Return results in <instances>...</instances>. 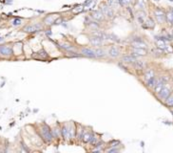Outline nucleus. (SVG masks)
Wrapping results in <instances>:
<instances>
[{
    "label": "nucleus",
    "instance_id": "f257e3e1",
    "mask_svg": "<svg viewBox=\"0 0 173 153\" xmlns=\"http://www.w3.org/2000/svg\"><path fill=\"white\" fill-rule=\"evenodd\" d=\"M62 130V138L66 141H72L75 139V133H76V124L73 122L64 123L61 126Z\"/></svg>",
    "mask_w": 173,
    "mask_h": 153
},
{
    "label": "nucleus",
    "instance_id": "f03ea898",
    "mask_svg": "<svg viewBox=\"0 0 173 153\" xmlns=\"http://www.w3.org/2000/svg\"><path fill=\"white\" fill-rule=\"evenodd\" d=\"M38 133H39L40 138L42 139V141H44L46 143H52L54 140L52 133V128L49 126H47L46 123L40 124L39 128H38Z\"/></svg>",
    "mask_w": 173,
    "mask_h": 153
},
{
    "label": "nucleus",
    "instance_id": "7ed1b4c3",
    "mask_svg": "<svg viewBox=\"0 0 173 153\" xmlns=\"http://www.w3.org/2000/svg\"><path fill=\"white\" fill-rule=\"evenodd\" d=\"M99 10L101 11L103 15H105V17L106 19H112L115 16V13H114V10L112 8L109 7L106 2H103L100 4L99 6Z\"/></svg>",
    "mask_w": 173,
    "mask_h": 153
},
{
    "label": "nucleus",
    "instance_id": "20e7f679",
    "mask_svg": "<svg viewBox=\"0 0 173 153\" xmlns=\"http://www.w3.org/2000/svg\"><path fill=\"white\" fill-rule=\"evenodd\" d=\"M106 54H108L109 58H112V59H116V58H119L122 55L121 48H120V46L112 45L108 49Z\"/></svg>",
    "mask_w": 173,
    "mask_h": 153
},
{
    "label": "nucleus",
    "instance_id": "39448f33",
    "mask_svg": "<svg viewBox=\"0 0 173 153\" xmlns=\"http://www.w3.org/2000/svg\"><path fill=\"white\" fill-rule=\"evenodd\" d=\"M153 15L155 20L160 24H165L166 23V13L164 12L160 8H155L153 11Z\"/></svg>",
    "mask_w": 173,
    "mask_h": 153
},
{
    "label": "nucleus",
    "instance_id": "423d86ee",
    "mask_svg": "<svg viewBox=\"0 0 173 153\" xmlns=\"http://www.w3.org/2000/svg\"><path fill=\"white\" fill-rule=\"evenodd\" d=\"M172 92H173L172 89L168 86V84H166L165 87H164L163 89H162V90H161L156 96H157V98H158L161 101H163L164 103V101H165V100H166V99L169 97V95H170Z\"/></svg>",
    "mask_w": 173,
    "mask_h": 153
},
{
    "label": "nucleus",
    "instance_id": "0eeeda50",
    "mask_svg": "<svg viewBox=\"0 0 173 153\" xmlns=\"http://www.w3.org/2000/svg\"><path fill=\"white\" fill-rule=\"evenodd\" d=\"M43 28H44V26H43L42 23H32V24L25 26L23 28V31L27 32V33H36V32L43 30Z\"/></svg>",
    "mask_w": 173,
    "mask_h": 153
},
{
    "label": "nucleus",
    "instance_id": "6e6552de",
    "mask_svg": "<svg viewBox=\"0 0 173 153\" xmlns=\"http://www.w3.org/2000/svg\"><path fill=\"white\" fill-rule=\"evenodd\" d=\"M90 18L98 23L104 22V21L106 20V18L105 17V15H103V13H102L100 10H96V11L91 12V13H90Z\"/></svg>",
    "mask_w": 173,
    "mask_h": 153
},
{
    "label": "nucleus",
    "instance_id": "1a4fd4ad",
    "mask_svg": "<svg viewBox=\"0 0 173 153\" xmlns=\"http://www.w3.org/2000/svg\"><path fill=\"white\" fill-rule=\"evenodd\" d=\"M80 54L83 57L89 58H95V50L90 47H83L80 50Z\"/></svg>",
    "mask_w": 173,
    "mask_h": 153
},
{
    "label": "nucleus",
    "instance_id": "9d476101",
    "mask_svg": "<svg viewBox=\"0 0 173 153\" xmlns=\"http://www.w3.org/2000/svg\"><path fill=\"white\" fill-rule=\"evenodd\" d=\"M130 54L136 58H138V57H146L147 55L148 52L145 48H131Z\"/></svg>",
    "mask_w": 173,
    "mask_h": 153
},
{
    "label": "nucleus",
    "instance_id": "9b49d317",
    "mask_svg": "<svg viewBox=\"0 0 173 153\" xmlns=\"http://www.w3.org/2000/svg\"><path fill=\"white\" fill-rule=\"evenodd\" d=\"M130 45L132 48H145V49H146V47H147V44L140 38H133L131 40Z\"/></svg>",
    "mask_w": 173,
    "mask_h": 153
},
{
    "label": "nucleus",
    "instance_id": "f8f14e48",
    "mask_svg": "<svg viewBox=\"0 0 173 153\" xmlns=\"http://www.w3.org/2000/svg\"><path fill=\"white\" fill-rule=\"evenodd\" d=\"M13 54L12 48L9 45H2L0 46V55L3 58H9Z\"/></svg>",
    "mask_w": 173,
    "mask_h": 153
},
{
    "label": "nucleus",
    "instance_id": "ddd939ff",
    "mask_svg": "<svg viewBox=\"0 0 173 153\" xmlns=\"http://www.w3.org/2000/svg\"><path fill=\"white\" fill-rule=\"evenodd\" d=\"M166 82L163 80V78H162V77H158L155 87H154V88H153V90H152L153 94L157 95V94H158L159 92H160V91L162 90V89H163L164 87H165V85H166Z\"/></svg>",
    "mask_w": 173,
    "mask_h": 153
},
{
    "label": "nucleus",
    "instance_id": "4468645a",
    "mask_svg": "<svg viewBox=\"0 0 173 153\" xmlns=\"http://www.w3.org/2000/svg\"><path fill=\"white\" fill-rule=\"evenodd\" d=\"M89 40L90 45L94 46V47H101V46L103 45V43H104V40L102 39V38H98V36L93 35H91L89 36Z\"/></svg>",
    "mask_w": 173,
    "mask_h": 153
},
{
    "label": "nucleus",
    "instance_id": "2eb2a0df",
    "mask_svg": "<svg viewBox=\"0 0 173 153\" xmlns=\"http://www.w3.org/2000/svg\"><path fill=\"white\" fill-rule=\"evenodd\" d=\"M52 133L54 140H59V139L62 138V130H61V126L59 123H57L56 126H54L52 128Z\"/></svg>",
    "mask_w": 173,
    "mask_h": 153
},
{
    "label": "nucleus",
    "instance_id": "dca6fc26",
    "mask_svg": "<svg viewBox=\"0 0 173 153\" xmlns=\"http://www.w3.org/2000/svg\"><path fill=\"white\" fill-rule=\"evenodd\" d=\"M94 135V133L92 131H89V130H87L86 128H85V131H84V134H83V137H82V142L86 145H89L90 143V141H91V138L92 136Z\"/></svg>",
    "mask_w": 173,
    "mask_h": 153
},
{
    "label": "nucleus",
    "instance_id": "f3484780",
    "mask_svg": "<svg viewBox=\"0 0 173 153\" xmlns=\"http://www.w3.org/2000/svg\"><path fill=\"white\" fill-rule=\"evenodd\" d=\"M143 27L145 29H149V30H152L155 28V20L151 17H146V20L144 21V23L142 24Z\"/></svg>",
    "mask_w": 173,
    "mask_h": 153
},
{
    "label": "nucleus",
    "instance_id": "a211bd4d",
    "mask_svg": "<svg viewBox=\"0 0 173 153\" xmlns=\"http://www.w3.org/2000/svg\"><path fill=\"white\" fill-rule=\"evenodd\" d=\"M134 69L137 71H144L146 68V63L144 60H138L136 59L133 63H132Z\"/></svg>",
    "mask_w": 173,
    "mask_h": 153
},
{
    "label": "nucleus",
    "instance_id": "6ab92c4d",
    "mask_svg": "<svg viewBox=\"0 0 173 153\" xmlns=\"http://www.w3.org/2000/svg\"><path fill=\"white\" fill-rule=\"evenodd\" d=\"M59 17V15H49L48 16H46L44 19V24L46 25H52V24H54L55 21H56L57 18Z\"/></svg>",
    "mask_w": 173,
    "mask_h": 153
},
{
    "label": "nucleus",
    "instance_id": "aec40b11",
    "mask_svg": "<svg viewBox=\"0 0 173 153\" xmlns=\"http://www.w3.org/2000/svg\"><path fill=\"white\" fill-rule=\"evenodd\" d=\"M94 50H95V58H105L106 57H108L106 51L104 48L97 47Z\"/></svg>",
    "mask_w": 173,
    "mask_h": 153
},
{
    "label": "nucleus",
    "instance_id": "412c9836",
    "mask_svg": "<svg viewBox=\"0 0 173 153\" xmlns=\"http://www.w3.org/2000/svg\"><path fill=\"white\" fill-rule=\"evenodd\" d=\"M136 59H137V58L134 57V55H132L131 54H129V55H122V58H121L122 62L123 63H129V64H132V63H133Z\"/></svg>",
    "mask_w": 173,
    "mask_h": 153
},
{
    "label": "nucleus",
    "instance_id": "4be33fe9",
    "mask_svg": "<svg viewBox=\"0 0 173 153\" xmlns=\"http://www.w3.org/2000/svg\"><path fill=\"white\" fill-rule=\"evenodd\" d=\"M153 77H155V71L153 69L149 68V69H146V71H145V73L143 75V80L146 82V81H147L148 80H150Z\"/></svg>",
    "mask_w": 173,
    "mask_h": 153
},
{
    "label": "nucleus",
    "instance_id": "5701e85b",
    "mask_svg": "<svg viewBox=\"0 0 173 153\" xmlns=\"http://www.w3.org/2000/svg\"><path fill=\"white\" fill-rule=\"evenodd\" d=\"M85 127L81 124H76V133H75V139L77 141H82V137L84 134Z\"/></svg>",
    "mask_w": 173,
    "mask_h": 153
},
{
    "label": "nucleus",
    "instance_id": "b1692460",
    "mask_svg": "<svg viewBox=\"0 0 173 153\" xmlns=\"http://www.w3.org/2000/svg\"><path fill=\"white\" fill-rule=\"evenodd\" d=\"M60 47L64 51H66L67 53H72V52H75V48L72 46L70 43L69 42H61L60 43Z\"/></svg>",
    "mask_w": 173,
    "mask_h": 153
},
{
    "label": "nucleus",
    "instance_id": "393cba45",
    "mask_svg": "<svg viewBox=\"0 0 173 153\" xmlns=\"http://www.w3.org/2000/svg\"><path fill=\"white\" fill-rule=\"evenodd\" d=\"M147 17V15H146V12H144L143 10L139 11V12H137V13H136V18H137V21H138L139 24H143L144 21L146 20V18Z\"/></svg>",
    "mask_w": 173,
    "mask_h": 153
},
{
    "label": "nucleus",
    "instance_id": "a878e982",
    "mask_svg": "<svg viewBox=\"0 0 173 153\" xmlns=\"http://www.w3.org/2000/svg\"><path fill=\"white\" fill-rule=\"evenodd\" d=\"M157 78H158V77H153V78H151L150 80H148L147 81H146V88H148L149 90H153V88L155 87L156 85V82H157Z\"/></svg>",
    "mask_w": 173,
    "mask_h": 153
},
{
    "label": "nucleus",
    "instance_id": "bb28decb",
    "mask_svg": "<svg viewBox=\"0 0 173 153\" xmlns=\"http://www.w3.org/2000/svg\"><path fill=\"white\" fill-rule=\"evenodd\" d=\"M32 57L35 58H38V59H47L49 58V55H48L47 52L44 49H41L38 53H35V55H33Z\"/></svg>",
    "mask_w": 173,
    "mask_h": 153
},
{
    "label": "nucleus",
    "instance_id": "cd10ccee",
    "mask_svg": "<svg viewBox=\"0 0 173 153\" xmlns=\"http://www.w3.org/2000/svg\"><path fill=\"white\" fill-rule=\"evenodd\" d=\"M88 28L89 29L90 32H95V31L99 30L100 29V25H99V23L96 22V21H94L92 20L91 22L88 23Z\"/></svg>",
    "mask_w": 173,
    "mask_h": 153
},
{
    "label": "nucleus",
    "instance_id": "c85d7f7f",
    "mask_svg": "<svg viewBox=\"0 0 173 153\" xmlns=\"http://www.w3.org/2000/svg\"><path fill=\"white\" fill-rule=\"evenodd\" d=\"M166 41H165V38H164L163 36L156 39V47H157V48L164 50V49L166 48Z\"/></svg>",
    "mask_w": 173,
    "mask_h": 153
},
{
    "label": "nucleus",
    "instance_id": "c756f323",
    "mask_svg": "<svg viewBox=\"0 0 173 153\" xmlns=\"http://www.w3.org/2000/svg\"><path fill=\"white\" fill-rule=\"evenodd\" d=\"M106 4L109 6L110 8H112V9H117V7H118L119 5H120V3H119L118 0H108V2H106ZM121 6V5H120Z\"/></svg>",
    "mask_w": 173,
    "mask_h": 153
},
{
    "label": "nucleus",
    "instance_id": "7c9ffc66",
    "mask_svg": "<svg viewBox=\"0 0 173 153\" xmlns=\"http://www.w3.org/2000/svg\"><path fill=\"white\" fill-rule=\"evenodd\" d=\"M164 103H165L166 106H168V107H173V92L169 95V97L164 101Z\"/></svg>",
    "mask_w": 173,
    "mask_h": 153
},
{
    "label": "nucleus",
    "instance_id": "2f4dec72",
    "mask_svg": "<svg viewBox=\"0 0 173 153\" xmlns=\"http://www.w3.org/2000/svg\"><path fill=\"white\" fill-rule=\"evenodd\" d=\"M82 11H83V7H82V6H79V7L73 8V9L72 10V13H74V15H77V13H81Z\"/></svg>",
    "mask_w": 173,
    "mask_h": 153
},
{
    "label": "nucleus",
    "instance_id": "473e14b6",
    "mask_svg": "<svg viewBox=\"0 0 173 153\" xmlns=\"http://www.w3.org/2000/svg\"><path fill=\"white\" fill-rule=\"evenodd\" d=\"M109 145V146H111V147H118V146H121V143H120L119 141H111Z\"/></svg>",
    "mask_w": 173,
    "mask_h": 153
},
{
    "label": "nucleus",
    "instance_id": "72a5a7b5",
    "mask_svg": "<svg viewBox=\"0 0 173 153\" xmlns=\"http://www.w3.org/2000/svg\"><path fill=\"white\" fill-rule=\"evenodd\" d=\"M105 151L106 152H119L120 151V149H118L117 147H111V146H109V148H108V149H105Z\"/></svg>",
    "mask_w": 173,
    "mask_h": 153
},
{
    "label": "nucleus",
    "instance_id": "f704fd0d",
    "mask_svg": "<svg viewBox=\"0 0 173 153\" xmlns=\"http://www.w3.org/2000/svg\"><path fill=\"white\" fill-rule=\"evenodd\" d=\"M119 3H120V5L125 7V6H129V4L130 3V0H118Z\"/></svg>",
    "mask_w": 173,
    "mask_h": 153
},
{
    "label": "nucleus",
    "instance_id": "c9c22d12",
    "mask_svg": "<svg viewBox=\"0 0 173 153\" xmlns=\"http://www.w3.org/2000/svg\"><path fill=\"white\" fill-rule=\"evenodd\" d=\"M12 25L17 26V25H21V19H15L12 21Z\"/></svg>",
    "mask_w": 173,
    "mask_h": 153
},
{
    "label": "nucleus",
    "instance_id": "e433bc0d",
    "mask_svg": "<svg viewBox=\"0 0 173 153\" xmlns=\"http://www.w3.org/2000/svg\"><path fill=\"white\" fill-rule=\"evenodd\" d=\"M171 80H172V81H173V75L171 76Z\"/></svg>",
    "mask_w": 173,
    "mask_h": 153
},
{
    "label": "nucleus",
    "instance_id": "4c0bfd02",
    "mask_svg": "<svg viewBox=\"0 0 173 153\" xmlns=\"http://www.w3.org/2000/svg\"><path fill=\"white\" fill-rule=\"evenodd\" d=\"M169 1H171V2H173V0H169Z\"/></svg>",
    "mask_w": 173,
    "mask_h": 153
}]
</instances>
